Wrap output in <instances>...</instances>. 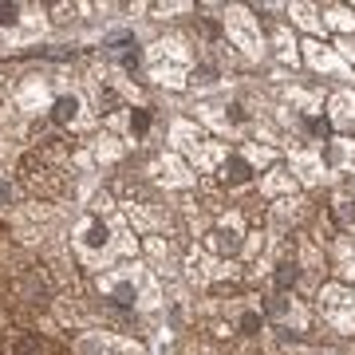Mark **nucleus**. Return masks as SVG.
<instances>
[{
  "mask_svg": "<svg viewBox=\"0 0 355 355\" xmlns=\"http://www.w3.org/2000/svg\"><path fill=\"white\" fill-rule=\"evenodd\" d=\"M221 178H225L229 186H245L253 174H249V162H245V158H229L225 170H221Z\"/></svg>",
  "mask_w": 355,
  "mask_h": 355,
  "instance_id": "obj_1",
  "label": "nucleus"
},
{
  "mask_svg": "<svg viewBox=\"0 0 355 355\" xmlns=\"http://www.w3.org/2000/svg\"><path fill=\"white\" fill-rule=\"evenodd\" d=\"M51 347L40 336H20V340L12 343V355H48Z\"/></svg>",
  "mask_w": 355,
  "mask_h": 355,
  "instance_id": "obj_2",
  "label": "nucleus"
},
{
  "mask_svg": "<svg viewBox=\"0 0 355 355\" xmlns=\"http://www.w3.org/2000/svg\"><path fill=\"white\" fill-rule=\"evenodd\" d=\"M71 114H76V99H60L55 103V111H51V119H55V123H67Z\"/></svg>",
  "mask_w": 355,
  "mask_h": 355,
  "instance_id": "obj_3",
  "label": "nucleus"
},
{
  "mask_svg": "<svg viewBox=\"0 0 355 355\" xmlns=\"http://www.w3.org/2000/svg\"><path fill=\"white\" fill-rule=\"evenodd\" d=\"M292 280H296V272H292V268L284 265V268H280V272H277V284H280V288H288Z\"/></svg>",
  "mask_w": 355,
  "mask_h": 355,
  "instance_id": "obj_4",
  "label": "nucleus"
},
{
  "mask_svg": "<svg viewBox=\"0 0 355 355\" xmlns=\"http://www.w3.org/2000/svg\"><path fill=\"white\" fill-rule=\"evenodd\" d=\"M16 20V4H0V24H12Z\"/></svg>",
  "mask_w": 355,
  "mask_h": 355,
  "instance_id": "obj_5",
  "label": "nucleus"
},
{
  "mask_svg": "<svg viewBox=\"0 0 355 355\" xmlns=\"http://www.w3.org/2000/svg\"><path fill=\"white\" fill-rule=\"evenodd\" d=\"M0 202H12V190H8L4 182H0Z\"/></svg>",
  "mask_w": 355,
  "mask_h": 355,
  "instance_id": "obj_6",
  "label": "nucleus"
}]
</instances>
